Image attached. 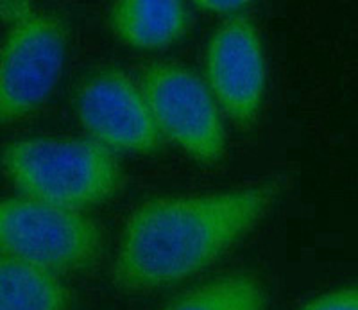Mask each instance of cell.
Listing matches in <instances>:
<instances>
[{"mask_svg":"<svg viewBox=\"0 0 358 310\" xmlns=\"http://www.w3.org/2000/svg\"><path fill=\"white\" fill-rule=\"evenodd\" d=\"M0 165L24 197L83 212L122 187L113 151L92 139H27L0 153Z\"/></svg>","mask_w":358,"mask_h":310,"instance_id":"7a4b0ae2","label":"cell"},{"mask_svg":"<svg viewBox=\"0 0 358 310\" xmlns=\"http://www.w3.org/2000/svg\"><path fill=\"white\" fill-rule=\"evenodd\" d=\"M110 24L126 45L156 50L172 45L187 33L190 13L176 0H122L111 9Z\"/></svg>","mask_w":358,"mask_h":310,"instance_id":"ba28073f","label":"cell"},{"mask_svg":"<svg viewBox=\"0 0 358 310\" xmlns=\"http://www.w3.org/2000/svg\"><path fill=\"white\" fill-rule=\"evenodd\" d=\"M196 6L203 11L212 13V15H224V17L235 18L241 17L238 13L248 8V2H235V0H201Z\"/></svg>","mask_w":358,"mask_h":310,"instance_id":"4fadbf2b","label":"cell"},{"mask_svg":"<svg viewBox=\"0 0 358 310\" xmlns=\"http://www.w3.org/2000/svg\"><path fill=\"white\" fill-rule=\"evenodd\" d=\"M78 115L92 140L110 151L156 153L163 143L145 95L126 72L92 73L78 92Z\"/></svg>","mask_w":358,"mask_h":310,"instance_id":"8992f818","label":"cell"},{"mask_svg":"<svg viewBox=\"0 0 358 310\" xmlns=\"http://www.w3.org/2000/svg\"><path fill=\"white\" fill-rule=\"evenodd\" d=\"M102 228L83 212L31 197L0 201V253L56 274L88 269L102 251Z\"/></svg>","mask_w":358,"mask_h":310,"instance_id":"3957f363","label":"cell"},{"mask_svg":"<svg viewBox=\"0 0 358 310\" xmlns=\"http://www.w3.org/2000/svg\"><path fill=\"white\" fill-rule=\"evenodd\" d=\"M70 290L59 274L0 253V310H69Z\"/></svg>","mask_w":358,"mask_h":310,"instance_id":"9c48e42d","label":"cell"},{"mask_svg":"<svg viewBox=\"0 0 358 310\" xmlns=\"http://www.w3.org/2000/svg\"><path fill=\"white\" fill-rule=\"evenodd\" d=\"M208 88L217 104L241 126H251L265 94V62L258 29L249 18L224 22L208 43Z\"/></svg>","mask_w":358,"mask_h":310,"instance_id":"52a82bcc","label":"cell"},{"mask_svg":"<svg viewBox=\"0 0 358 310\" xmlns=\"http://www.w3.org/2000/svg\"><path fill=\"white\" fill-rule=\"evenodd\" d=\"M163 310H267V294L257 276L228 274L187 290Z\"/></svg>","mask_w":358,"mask_h":310,"instance_id":"30bf717a","label":"cell"},{"mask_svg":"<svg viewBox=\"0 0 358 310\" xmlns=\"http://www.w3.org/2000/svg\"><path fill=\"white\" fill-rule=\"evenodd\" d=\"M299 310H358V286L341 287L321 294Z\"/></svg>","mask_w":358,"mask_h":310,"instance_id":"8fae6325","label":"cell"},{"mask_svg":"<svg viewBox=\"0 0 358 310\" xmlns=\"http://www.w3.org/2000/svg\"><path fill=\"white\" fill-rule=\"evenodd\" d=\"M140 88L163 136L201 164L222 158L226 131L219 104L196 72L179 63H152L143 70Z\"/></svg>","mask_w":358,"mask_h":310,"instance_id":"277c9868","label":"cell"},{"mask_svg":"<svg viewBox=\"0 0 358 310\" xmlns=\"http://www.w3.org/2000/svg\"><path fill=\"white\" fill-rule=\"evenodd\" d=\"M280 185L165 196L142 203L124 226L113 280L124 290H155L201 273L271 210Z\"/></svg>","mask_w":358,"mask_h":310,"instance_id":"6da1fadb","label":"cell"},{"mask_svg":"<svg viewBox=\"0 0 358 310\" xmlns=\"http://www.w3.org/2000/svg\"><path fill=\"white\" fill-rule=\"evenodd\" d=\"M69 33L54 15L34 13L11 25L0 45V122L20 120L43 104L62 78Z\"/></svg>","mask_w":358,"mask_h":310,"instance_id":"5b68a950","label":"cell"},{"mask_svg":"<svg viewBox=\"0 0 358 310\" xmlns=\"http://www.w3.org/2000/svg\"><path fill=\"white\" fill-rule=\"evenodd\" d=\"M34 13L36 11L29 2H20V0H2L0 2V20L9 25L18 24Z\"/></svg>","mask_w":358,"mask_h":310,"instance_id":"7c38bea8","label":"cell"}]
</instances>
